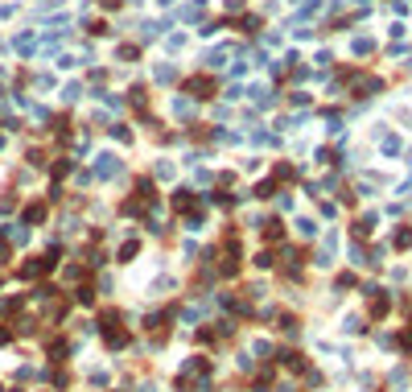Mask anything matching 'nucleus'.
Listing matches in <instances>:
<instances>
[{"label": "nucleus", "mask_w": 412, "mask_h": 392, "mask_svg": "<svg viewBox=\"0 0 412 392\" xmlns=\"http://www.w3.org/2000/svg\"><path fill=\"white\" fill-rule=\"evenodd\" d=\"M50 268H54V260H50V256H33V260L21 268V273H25V277H46Z\"/></svg>", "instance_id": "1"}, {"label": "nucleus", "mask_w": 412, "mask_h": 392, "mask_svg": "<svg viewBox=\"0 0 412 392\" xmlns=\"http://www.w3.org/2000/svg\"><path fill=\"white\" fill-rule=\"evenodd\" d=\"M95 173H99V177H116V173H120V157L103 153L99 161H95Z\"/></svg>", "instance_id": "2"}, {"label": "nucleus", "mask_w": 412, "mask_h": 392, "mask_svg": "<svg viewBox=\"0 0 412 392\" xmlns=\"http://www.w3.org/2000/svg\"><path fill=\"white\" fill-rule=\"evenodd\" d=\"M210 91H214V83H210V79H202V75H198V79H190V95H194V99H210Z\"/></svg>", "instance_id": "3"}, {"label": "nucleus", "mask_w": 412, "mask_h": 392, "mask_svg": "<svg viewBox=\"0 0 412 392\" xmlns=\"http://www.w3.org/2000/svg\"><path fill=\"white\" fill-rule=\"evenodd\" d=\"M46 219V206H29L25 210V223H42Z\"/></svg>", "instance_id": "4"}, {"label": "nucleus", "mask_w": 412, "mask_h": 392, "mask_svg": "<svg viewBox=\"0 0 412 392\" xmlns=\"http://www.w3.org/2000/svg\"><path fill=\"white\" fill-rule=\"evenodd\" d=\"M264 239H280V223H276V219L264 223Z\"/></svg>", "instance_id": "5"}, {"label": "nucleus", "mask_w": 412, "mask_h": 392, "mask_svg": "<svg viewBox=\"0 0 412 392\" xmlns=\"http://www.w3.org/2000/svg\"><path fill=\"white\" fill-rule=\"evenodd\" d=\"M136 252H140V244H132V239H128V244H124V248H120V260H132Z\"/></svg>", "instance_id": "6"}, {"label": "nucleus", "mask_w": 412, "mask_h": 392, "mask_svg": "<svg viewBox=\"0 0 412 392\" xmlns=\"http://www.w3.org/2000/svg\"><path fill=\"white\" fill-rule=\"evenodd\" d=\"M120 58H124V62H132V58H140V50L136 46H120Z\"/></svg>", "instance_id": "7"}, {"label": "nucleus", "mask_w": 412, "mask_h": 392, "mask_svg": "<svg viewBox=\"0 0 412 392\" xmlns=\"http://www.w3.org/2000/svg\"><path fill=\"white\" fill-rule=\"evenodd\" d=\"M206 66H223V50H210L206 54Z\"/></svg>", "instance_id": "8"}, {"label": "nucleus", "mask_w": 412, "mask_h": 392, "mask_svg": "<svg viewBox=\"0 0 412 392\" xmlns=\"http://www.w3.org/2000/svg\"><path fill=\"white\" fill-rule=\"evenodd\" d=\"M173 75H177L173 66H161V70H157V79H161V83H173Z\"/></svg>", "instance_id": "9"}, {"label": "nucleus", "mask_w": 412, "mask_h": 392, "mask_svg": "<svg viewBox=\"0 0 412 392\" xmlns=\"http://www.w3.org/2000/svg\"><path fill=\"white\" fill-rule=\"evenodd\" d=\"M38 5H42V9H58V5H62V0H38Z\"/></svg>", "instance_id": "10"}, {"label": "nucleus", "mask_w": 412, "mask_h": 392, "mask_svg": "<svg viewBox=\"0 0 412 392\" xmlns=\"http://www.w3.org/2000/svg\"><path fill=\"white\" fill-rule=\"evenodd\" d=\"M227 9H231V13H235V9H243V0H227Z\"/></svg>", "instance_id": "11"}, {"label": "nucleus", "mask_w": 412, "mask_h": 392, "mask_svg": "<svg viewBox=\"0 0 412 392\" xmlns=\"http://www.w3.org/2000/svg\"><path fill=\"white\" fill-rule=\"evenodd\" d=\"M161 5H173V0H161Z\"/></svg>", "instance_id": "12"}]
</instances>
